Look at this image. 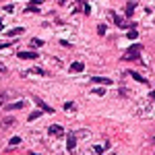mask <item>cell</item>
<instances>
[{
	"label": "cell",
	"instance_id": "22",
	"mask_svg": "<svg viewBox=\"0 0 155 155\" xmlns=\"http://www.w3.org/2000/svg\"><path fill=\"white\" fill-rule=\"evenodd\" d=\"M8 95H10V93H0V105H4V103H6Z\"/></svg>",
	"mask_w": 155,
	"mask_h": 155
},
{
	"label": "cell",
	"instance_id": "23",
	"mask_svg": "<svg viewBox=\"0 0 155 155\" xmlns=\"http://www.w3.org/2000/svg\"><path fill=\"white\" fill-rule=\"evenodd\" d=\"M93 93H95V95H105V89H103V87H95Z\"/></svg>",
	"mask_w": 155,
	"mask_h": 155
},
{
	"label": "cell",
	"instance_id": "13",
	"mask_svg": "<svg viewBox=\"0 0 155 155\" xmlns=\"http://www.w3.org/2000/svg\"><path fill=\"white\" fill-rule=\"evenodd\" d=\"M25 29L23 27H15V29H10V31H6V35L8 37H15V35H21V33H23Z\"/></svg>",
	"mask_w": 155,
	"mask_h": 155
},
{
	"label": "cell",
	"instance_id": "21",
	"mask_svg": "<svg viewBox=\"0 0 155 155\" xmlns=\"http://www.w3.org/2000/svg\"><path fill=\"white\" fill-rule=\"evenodd\" d=\"M31 46H33V48H41L43 41H41V39H31Z\"/></svg>",
	"mask_w": 155,
	"mask_h": 155
},
{
	"label": "cell",
	"instance_id": "4",
	"mask_svg": "<svg viewBox=\"0 0 155 155\" xmlns=\"http://www.w3.org/2000/svg\"><path fill=\"white\" fill-rule=\"evenodd\" d=\"M25 105H27V101H25V99H19V101L8 103V105H6V110H23Z\"/></svg>",
	"mask_w": 155,
	"mask_h": 155
},
{
	"label": "cell",
	"instance_id": "14",
	"mask_svg": "<svg viewBox=\"0 0 155 155\" xmlns=\"http://www.w3.org/2000/svg\"><path fill=\"white\" fill-rule=\"evenodd\" d=\"M126 37H128V39H137V37H139V31H137V29H128Z\"/></svg>",
	"mask_w": 155,
	"mask_h": 155
},
{
	"label": "cell",
	"instance_id": "30",
	"mask_svg": "<svg viewBox=\"0 0 155 155\" xmlns=\"http://www.w3.org/2000/svg\"><path fill=\"white\" fill-rule=\"evenodd\" d=\"M68 2H71V0H60V4H62V6H64V4H68Z\"/></svg>",
	"mask_w": 155,
	"mask_h": 155
},
{
	"label": "cell",
	"instance_id": "7",
	"mask_svg": "<svg viewBox=\"0 0 155 155\" xmlns=\"http://www.w3.org/2000/svg\"><path fill=\"white\" fill-rule=\"evenodd\" d=\"M19 58H23V60H35V58H37V54H35V52L25 50V52H19Z\"/></svg>",
	"mask_w": 155,
	"mask_h": 155
},
{
	"label": "cell",
	"instance_id": "5",
	"mask_svg": "<svg viewBox=\"0 0 155 155\" xmlns=\"http://www.w3.org/2000/svg\"><path fill=\"white\" fill-rule=\"evenodd\" d=\"M91 81L97 83V85H112L114 83L112 79H108V77H91Z\"/></svg>",
	"mask_w": 155,
	"mask_h": 155
},
{
	"label": "cell",
	"instance_id": "10",
	"mask_svg": "<svg viewBox=\"0 0 155 155\" xmlns=\"http://www.w3.org/2000/svg\"><path fill=\"white\" fill-rule=\"evenodd\" d=\"M141 50H143L141 43H132V46L126 50V54H141Z\"/></svg>",
	"mask_w": 155,
	"mask_h": 155
},
{
	"label": "cell",
	"instance_id": "18",
	"mask_svg": "<svg viewBox=\"0 0 155 155\" xmlns=\"http://www.w3.org/2000/svg\"><path fill=\"white\" fill-rule=\"evenodd\" d=\"M31 73H35V75H43V77L48 75V73L43 71V68H39V66H35V68H31Z\"/></svg>",
	"mask_w": 155,
	"mask_h": 155
},
{
	"label": "cell",
	"instance_id": "25",
	"mask_svg": "<svg viewBox=\"0 0 155 155\" xmlns=\"http://www.w3.org/2000/svg\"><path fill=\"white\" fill-rule=\"evenodd\" d=\"M93 151H95V153H97V155H101V153H103V151H105V149H103V147H99V145H95V147H93Z\"/></svg>",
	"mask_w": 155,
	"mask_h": 155
},
{
	"label": "cell",
	"instance_id": "16",
	"mask_svg": "<svg viewBox=\"0 0 155 155\" xmlns=\"http://www.w3.org/2000/svg\"><path fill=\"white\" fill-rule=\"evenodd\" d=\"M13 124H15V118H13V116H6V118L2 120V126H13Z\"/></svg>",
	"mask_w": 155,
	"mask_h": 155
},
{
	"label": "cell",
	"instance_id": "31",
	"mask_svg": "<svg viewBox=\"0 0 155 155\" xmlns=\"http://www.w3.org/2000/svg\"><path fill=\"white\" fill-rule=\"evenodd\" d=\"M151 99H153V101H155V91H151Z\"/></svg>",
	"mask_w": 155,
	"mask_h": 155
},
{
	"label": "cell",
	"instance_id": "1",
	"mask_svg": "<svg viewBox=\"0 0 155 155\" xmlns=\"http://www.w3.org/2000/svg\"><path fill=\"white\" fill-rule=\"evenodd\" d=\"M66 149H68L71 153H75V149H77V137L73 135V132L68 135V139H66Z\"/></svg>",
	"mask_w": 155,
	"mask_h": 155
},
{
	"label": "cell",
	"instance_id": "33",
	"mask_svg": "<svg viewBox=\"0 0 155 155\" xmlns=\"http://www.w3.org/2000/svg\"><path fill=\"white\" fill-rule=\"evenodd\" d=\"M0 31H2V25H0Z\"/></svg>",
	"mask_w": 155,
	"mask_h": 155
},
{
	"label": "cell",
	"instance_id": "26",
	"mask_svg": "<svg viewBox=\"0 0 155 155\" xmlns=\"http://www.w3.org/2000/svg\"><path fill=\"white\" fill-rule=\"evenodd\" d=\"M83 13L89 15V13H91V6H89V4H83Z\"/></svg>",
	"mask_w": 155,
	"mask_h": 155
},
{
	"label": "cell",
	"instance_id": "24",
	"mask_svg": "<svg viewBox=\"0 0 155 155\" xmlns=\"http://www.w3.org/2000/svg\"><path fill=\"white\" fill-rule=\"evenodd\" d=\"M97 33L99 35H105V25H97Z\"/></svg>",
	"mask_w": 155,
	"mask_h": 155
},
{
	"label": "cell",
	"instance_id": "20",
	"mask_svg": "<svg viewBox=\"0 0 155 155\" xmlns=\"http://www.w3.org/2000/svg\"><path fill=\"white\" fill-rule=\"evenodd\" d=\"M17 145H21V137H13L10 139V147H17Z\"/></svg>",
	"mask_w": 155,
	"mask_h": 155
},
{
	"label": "cell",
	"instance_id": "3",
	"mask_svg": "<svg viewBox=\"0 0 155 155\" xmlns=\"http://www.w3.org/2000/svg\"><path fill=\"white\" fill-rule=\"evenodd\" d=\"M33 101H35V103H37L41 110H43V112H48V114H54V112H56V110H52L48 103H43V99H39V97H33Z\"/></svg>",
	"mask_w": 155,
	"mask_h": 155
},
{
	"label": "cell",
	"instance_id": "11",
	"mask_svg": "<svg viewBox=\"0 0 155 155\" xmlns=\"http://www.w3.org/2000/svg\"><path fill=\"white\" fill-rule=\"evenodd\" d=\"M83 68H85L83 62H73V64H71V73H81Z\"/></svg>",
	"mask_w": 155,
	"mask_h": 155
},
{
	"label": "cell",
	"instance_id": "19",
	"mask_svg": "<svg viewBox=\"0 0 155 155\" xmlns=\"http://www.w3.org/2000/svg\"><path fill=\"white\" fill-rule=\"evenodd\" d=\"M64 110H66V112H73V110H75V103H73V101H66V103H64Z\"/></svg>",
	"mask_w": 155,
	"mask_h": 155
},
{
	"label": "cell",
	"instance_id": "17",
	"mask_svg": "<svg viewBox=\"0 0 155 155\" xmlns=\"http://www.w3.org/2000/svg\"><path fill=\"white\" fill-rule=\"evenodd\" d=\"M25 13H39V8L33 6V4H27V6H25Z\"/></svg>",
	"mask_w": 155,
	"mask_h": 155
},
{
	"label": "cell",
	"instance_id": "2",
	"mask_svg": "<svg viewBox=\"0 0 155 155\" xmlns=\"http://www.w3.org/2000/svg\"><path fill=\"white\" fill-rule=\"evenodd\" d=\"M48 132H50L52 137H60V135H64V128H62L60 124H52V126L48 128Z\"/></svg>",
	"mask_w": 155,
	"mask_h": 155
},
{
	"label": "cell",
	"instance_id": "32",
	"mask_svg": "<svg viewBox=\"0 0 155 155\" xmlns=\"http://www.w3.org/2000/svg\"><path fill=\"white\" fill-rule=\"evenodd\" d=\"M29 155H37V153H29Z\"/></svg>",
	"mask_w": 155,
	"mask_h": 155
},
{
	"label": "cell",
	"instance_id": "15",
	"mask_svg": "<svg viewBox=\"0 0 155 155\" xmlns=\"http://www.w3.org/2000/svg\"><path fill=\"white\" fill-rule=\"evenodd\" d=\"M41 114H43V110H35V112H31V114H29V120H37Z\"/></svg>",
	"mask_w": 155,
	"mask_h": 155
},
{
	"label": "cell",
	"instance_id": "8",
	"mask_svg": "<svg viewBox=\"0 0 155 155\" xmlns=\"http://www.w3.org/2000/svg\"><path fill=\"white\" fill-rule=\"evenodd\" d=\"M135 8H137V2H128V4L124 6V15H126V17H132Z\"/></svg>",
	"mask_w": 155,
	"mask_h": 155
},
{
	"label": "cell",
	"instance_id": "12",
	"mask_svg": "<svg viewBox=\"0 0 155 155\" xmlns=\"http://www.w3.org/2000/svg\"><path fill=\"white\" fill-rule=\"evenodd\" d=\"M128 75H130L132 79H135V81H139V83H143V85H147V79H145V77H141L139 73H135V71H130Z\"/></svg>",
	"mask_w": 155,
	"mask_h": 155
},
{
	"label": "cell",
	"instance_id": "27",
	"mask_svg": "<svg viewBox=\"0 0 155 155\" xmlns=\"http://www.w3.org/2000/svg\"><path fill=\"white\" fill-rule=\"evenodd\" d=\"M4 10H6V13H13V10H15V6H13V4H6V6H4Z\"/></svg>",
	"mask_w": 155,
	"mask_h": 155
},
{
	"label": "cell",
	"instance_id": "6",
	"mask_svg": "<svg viewBox=\"0 0 155 155\" xmlns=\"http://www.w3.org/2000/svg\"><path fill=\"white\" fill-rule=\"evenodd\" d=\"M110 17H112V19H114V23H116V25H118L120 29H126V27H128V25L124 23V21H122V19H120V17H118L116 13H112V10H110Z\"/></svg>",
	"mask_w": 155,
	"mask_h": 155
},
{
	"label": "cell",
	"instance_id": "29",
	"mask_svg": "<svg viewBox=\"0 0 155 155\" xmlns=\"http://www.w3.org/2000/svg\"><path fill=\"white\" fill-rule=\"evenodd\" d=\"M4 71H6V66H4V64H0V73H4Z\"/></svg>",
	"mask_w": 155,
	"mask_h": 155
},
{
	"label": "cell",
	"instance_id": "28",
	"mask_svg": "<svg viewBox=\"0 0 155 155\" xmlns=\"http://www.w3.org/2000/svg\"><path fill=\"white\" fill-rule=\"evenodd\" d=\"M41 2H43V0H31V4H33V6H39Z\"/></svg>",
	"mask_w": 155,
	"mask_h": 155
},
{
	"label": "cell",
	"instance_id": "9",
	"mask_svg": "<svg viewBox=\"0 0 155 155\" xmlns=\"http://www.w3.org/2000/svg\"><path fill=\"white\" fill-rule=\"evenodd\" d=\"M122 60H124V62H139V60H141V56H139V54H124V56H122Z\"/></svg>",
	"mask_w": 155,
	"mask_h": 155
}]
</instances>
